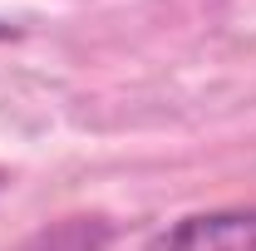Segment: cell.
<instances>
[{
  "label": "cell",
  "instance_id": "2",
  "mask_svg": "<svg viewBox=\"0 0 256 251\" xmlns=\"http://www.w3.org/2000/svg\"><path fill=\"white\" fill-rule=\"evenodd\" d=\"M5 34H10V25H0V40H5Z\"/></svg>",
  "mask_w": 256,
  "mask_h": 251
},
{
  "label": "cell",
  "instance_id": "1",
  "mask_svg": "<svg viewBox=\"0 0 256 251\" xmlns=\"http://www.w3.org/2000/svg\"><path fill=\"white\" fill-rule=\"evenodd\" d=\"M148 251H256V207L197 212L158 232Z\"/></svg>",
  "mask_w": 256,
  "mask_h": 251
},
{
  "label": "cell",
  "instance_id": "3",
  "mask_svg": "<svg viewBox=\"0 0 256 251\" xmlns=\"http://www.w3.org/2000/svg\"><path fill=\"white\" fill-rule=\"evenodd\" d=\"M0 182H5V172H0Z\"/></svg>",
  "mask_w": 256,
  "mask_h": 251
}]
</instances>
